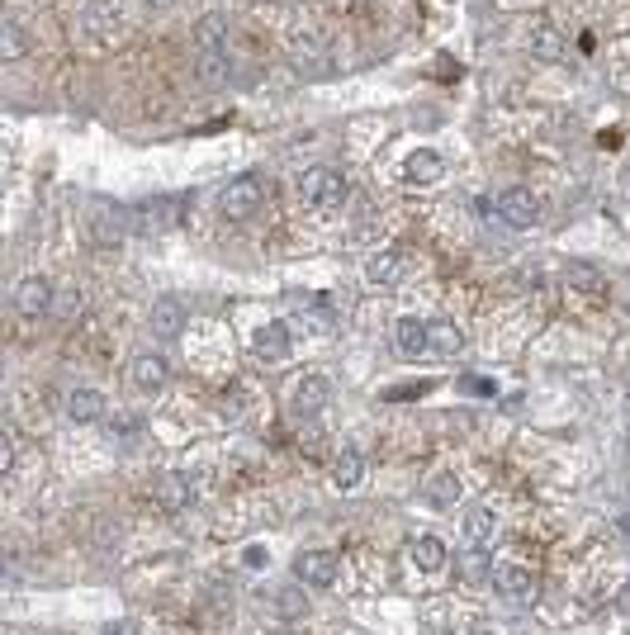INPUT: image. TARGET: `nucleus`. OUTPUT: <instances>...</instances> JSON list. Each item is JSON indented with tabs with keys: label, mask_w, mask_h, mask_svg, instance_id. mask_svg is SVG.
Masks as SVG:
<instances>
[{
	"label": "nucleus",
	"mask_w": 630,
	"mask_h": 635,
	"mask_svg": "<svg viewBox=\"0 0 630 635\" xmlns=\"http://www.w3.org/2000/svg\"><path fill=\"white\" fill-rule=\"evenodd\" d=\"M266 204V176L261 171H242L233 181L223 185V195H218V214L228 218V223H247Z\"/></svg>",
	"instance_id": "obj_1"
},
{
	"label": "nucleus",
	"mask_w": 630,
	"mask_h": 635,
	"mask_svg": "<svg viewBox=\"0 0 630 635\" xmlns=\"http://www.w3.org/2000/svg\"><path fill=\"white\" fill-rule=\"evenodd\" d=\"M299 195H304L308 209H342L346 200V176L337 171V166H313V171H304V181H299Z\"/></svg>",
	"instance_id": "obj_2"
},
{
	"label": "nucleus",
	"mask_w": 630,
	"mask_h": 635,
	"mask_svg": "<svg viewBox=\"0 0 630 635\" xmlns=\"http://www.w3.org/2000/svg\"><path fill=\"white\" fill-rule=\"evenodd\" d=\"M294 579L308 583V588H337V574H342V560L332 550H299L294 555Z\"/></svg>",
	"instance_id": "obj_3"
},
{
	"label": "nucleus",
	"mask_w": 630,
	"mask_h": 635,
	"mask_svg": "<svg viewBox=\"0 0 630 635\" xmlns=\"http://www.w3.org/2000/svg\"><path fill=\"white\" fill-rule=\"evenodd\" d=\"M15 309L24 313V318H48V313L57 309V290L48 275H24L15 285Z\"/></svg>",
	"instance_id": "obj_4"
},
{
	"label": "nucleus",
	"mask_w": 630,
	"mask_h": 635,
	"mask_svg": "<svg viewBox=\"0 0 630 635\" xmlns=\"http://www.w3.org/2000/svg\"><path fill=\"white\" fill-rule=\"evenodd\" d=\"M180 218V200L176 195H157V200H143L128 209V223H133V233H162Z\"/></svg>",
	"instance_id": "obj_5"
},
{
	"label": "nucleus",
	"mask_w": 630,
	"mask_h": 635,
	"mask_svg": "<svg viewBox=\"0 0 630 635\" xmlns=\"http://www.w3.org/2000/svg\"><path fill=\"white\" fill-rule=\"evenodd\" d=\"M86 233L95 247H119V237L133 233V223H128V209H114V204H95L86 218Z\"/></svg>",
	"instance_id": "obj_6"
},
{
	"label": "nucleus",
	"mask_w": 630,
	"mask_h": 635,
	"mask_svg": "<svg viewBox=\"0 0 630 635\" xmlns=\"http://www.w3.org/2000/svg\"><path fill=\"white\" fill-rule=\"evenodd\" d=\"M498 218H503L507 228H536L540 223V200L536 190H526V185H512L498 195Z\"/></svg>",
	"instance_id": "obj_7"
},
{
	"label": "nucleus",
	"mask_w": 630,
	"mask_h": 635,
	"mask_svg": "<svg viewBox=\"0 0 630 635\" xmlns=\"http://www.w3.org/2000/svg\"><path fill=\"white\" fill-rule=\"evenodd\" d=\"M327 399H332V380L327 375H299V380L289 384V413L294 418H308V413H318V408H327Z\"/></svg>",
	"instance_id": "obj_8"
},
{
	"label": "nucleus",
	"mask_w": 630,
	"mask_h": 635,
	"mask_svg": "<svg viewBox=\"0 0 630 635\" xmlns=\"http://www.w3.org/2000/svg\"><path fill=\"white\" fill-rule=\"evenodd\" d=\"M185 318H190V309H185V299H176V294L152 299V309H147V327H152L162 342H176L180 332H185Z\"/></svg>",
	"instance_id": "obj_9"
},
{
	"label": "nucleus",
	"mask_w": 630,
	"mask_h": 635,
	"mask_svg": "<svg viewBox=\"0 0 630 635\" xmlns=\"http://www.w3.org/2000/svg\"><path fill=\"white\" fill-rule=\"evenodd\" d=\"M166 380H171V365L157 351H143V356H133V365H128V384L138 394H162Z\"/></svg>",
	"instance_id": "obj_10"
},
{
	"label": "nucleus",
	"mask_w": 630,
	"mask_h": 635,
	"mask_svg": "<svg viewBox=\"0 0 630 635\" xmlns=\"http://www.w3.org/2000/svg\"><path fill=\"white\" fill-rule=\"evenodd\" d=\"M493 588L507 602H531L536 598V574L526 564H493Z\"/></svg>",
	"instance_id": "obj_11"
},
{
	"label": "nucleus",
	"mask_w": 630,
	"mask_h": 635,
	"mask_svg": "<svg viewBox=\"0 0 630 635\" xmlns=\"http://www.w3.org/2000/svg\"><path fill=\"white\" fill-rule=\"evenodd\" d=\"M460 474L455 470H432L427 479H422V503L427 508H436V512H446V508H455L460 503Z\"/></svg>",
	"instance_id": "obj_12"
},
{
	"label": "nucleus",
	"mask_w": 630,
	"mask_h": 635,
	"mask_svg": "<svg viewBox=\"0 0 630 635\" xmlns=\"http://www.w3.org/2000/svg\"><path fill=\"white\" fill-rule=\"evenodd\" d=\"M441 176H446V162H441V152H432V147H417V152L403 157V181L408 185H436Z\"/></svg>",
	"instance_id": "obj_13"
},
{
	"label": "nucleus",
	"mask_w": 630,
	"mask_h": 635,
	"mask_svg": "<svg viewBox=\"0 0 630 635\" xmlns=\"http://www.w3.org/2000/svg\"><path fill=\"white\" fill-rule=\"evenodd\" d=\"M62 413L72 422H100L105 418V394L100 389H67V399H62Z\"/></svg>",
	"instance_id": "obj_14"
},
{
	"label": "nucleus",
	"mask_w": 630,
	"mask_h": 635,
	"mask_svg": "<svg viewBox=\"0 0 630 635\" xmlns=\"http://www.w3.org/2000/svg\"><path fill=\"white\" fill-rule=\"evenodd\" d=\"M252 351H256V361H261V365H280L289 356V327L285 323H266L261 332H256Z\"/></svg>",
	"instance_id": "obj_15"
},
{
	"label": "nucleus",
	"mask_w": 630,
	"mask_h": 635,
	"mask_svg": "<svg viewBox=\"0 0 630 635\" xmlns=\"http://www.w3.org/2000/svg\"><path fill=\"white\" fill-rule=\"evenodd\" d=\"M195 43H199V53H228V15L209 10L195 24Z\"/></svg>",
	"instance_id": "obj_16"
},
{
	"label": "nucleus",
	"mask_w": 630,
	"mask_h": 635,
	"mask_svg": "<svg viewBox=\"0 0 630 635\" xmlns=\"http://www.w3.org/2000/svg\"><path fill=\"white\" fill-rule=\"evenodd\" d=\"M76 34H81V43H86V48H105L109 38L119 34V19L109 15V10H90V15L81 19V29H76Z\"/></svg>",
	"instance_id": "obj_17"
},
{
	"label": "nucleus",
	"mask_w": 630,
	"mask_h": 635,
	"mask_svg": "<svg viewBox=\"0 0 630 635\" xmlns=\"http://www.w3.org/2000/svg\"><path fill=\"white\" fill-rule=\"evenodd\" d=\"M408 555H413V564L422 569V574H441L446 569V545H441V536H417L413 545H408Z\"/></svg>",
	"instance_id": "obj_18"
},
{
	"label": "nucleus",
	"mask_w": 630,
	"mask_h": 635,
	"mask_svg": "<svg viewBox=\"0 0 630 635\" xmlns=\"http://www.w3.org/2000/svg\"><path fill=\"white\" fill-rule=\"evenodd\" d=\"M360 479H365V460H360V451H337V460H332V484L342 493H351V489H360Z\"/></svg>",
	"instance_id": "obj_19"
},
{
	"label": "nucleus",
	"mask_w": 630,
	"mask_h": 635,
	"mask_svg": "<svg viewBox=\"0 0 630 635\" xmlns=\"http://www.w3.org/2000/svg\"><path fill=\"white\" fill-rule=\"evenodd\" d=\"M526 43H531V53H536L540 62H559V57L569 53V43H564V34H559L555 24H536Z\"/></svg>",
	"instance_id": "obj_20"
},
{
	"label": "nucleus",
	"mask_w": 630,
	"mask_h": 635,
	"mask_svg": "<svg viewBox=\"0 0 630 635\" xmlns=\"http://www.w3.org/2000/svg\"><path fill=\"white\" fill-rule=\"evenodd\" d=\"M323 53H327V43H323V34H318V29H299V34L289 38V57H294V67H299V72H304V67H313Z\"/></svg>",
	"instance_id": "obj_21"
},
{
	"label": "nucleus",
	"mask_w": 630,
	"mask_h": 635,
	"mask_svg": "<svg viewBox=\"0 0 630 635\" xmlns=\"http://www.w3.org/2000/svg\"><path fill=\"white\" fill-rule=\"evenodd\" d=\"M564 280H569V290H583V294H607V275L597 271L593 261H569V266H564Z\"/></svg>",
	"instance_id": "obj_22"
},
{
	"label": "nucleus",
	"mask_w": 630,
	"mask_h": 635,
	"mask_svg": "<svg viewBox=\"0 0 630 635\" xmlns=\"http://www.w3.org/2000/svg\"><path fill=\"white\" fill-rule=\"evenodd\" d=\"M152 498H157L166 512H180V508H190V484H185L180 474H162V479L152 484Z\"/></svg>",
	"instance_id": "obj_23"
},
{
	"label": "nucleus",
	"mask_w": 630,
	"mask_h": 635,
	"mask_svg": "<svg viewBox=\"0 0 630 635\" xmlns=\"http://www.w3.org/2000/svg\"><path fill=\"white\" fill-rule=\"evenodd\" d=\"M460 346H465V332L455 323H427V351L432 356H460Z\"/></svg>",
	"instance_id": "obj_24"
},
{
	"label": "nucleus",
	"mask_w": 630,
	"mask_h": 635,
	"mask_svg": "<svg viewBox=\"0 0 630 635\" xmlns=\"http://www.w3.org/2000/svg\"><path fill=\"white\" fill-rule=\"evenodd\" d=\"M394 342H398V356H422L427 351V323L422 318H398Z\"/></svg>",
	"instance_id": "obj_25"
},
{
	"label": "nucleus",
	"mask_w": 630,
	"mask_h": 635,
	"mask_svg": "<svg viewBox=\"0 0 630 635\" xmlns=\"http://www.w3.org/2000/svg\"><path fill=\"white\" fill-rule=\"evenodd\" d=\"M398 275H403V252H379L365 261V280L370 285H398Z\"/></svg>",
	"instance_id": "obj_26"
},
{
	"label": "nucleus",
	"mask_w": 630,
	"mask_h": 635,
	"mask_svg": "<svg viewBox=\"0 0 630 635\" xmlns=\"http://www.w3.org/2000/svg\"><path fill=\"white\" fill-rule=\"evenodd\" d=\"M493 531H498V512L488 508V503H479V508L465 512V536L474 545H488L493 541Z\"/></svg>",
	"instance_id": "obj_27"
},
{
	"label": "nucleus",
	"mask_w": 630,
	"mask_h": 635,
	"mask_svg": "<svg viewBox=\"0 0 630 635\" xmlns=\"http://www.w3.org/2000/svg\"><path fill=\"white\" fill-rule=\"evenodd\" d=\"M24 53H29V34L19 29V19H5V24H0V57H5V62H19Z\"/></svg>",
	"instance_id": "obj_28"
},
{
	"label": "nucleus",
	"mask_w": 630,
	"mask_h": 635,
	"mask_svg": "<svg viewBox=\"0 0 630 635\" xmlns=\"http://www.w3.org/2000/svg\"><path fill=\"white\" fill-rule=\"evenodd\" d=\"M195 67H199V81H209V86H223V81L233 76V62H228V53H199Z\"/></svg>",
	"instance_id": "obj_29"
},
{
	"label": "nucleus",
	"mask_w": 630,
	"mask_h": 635,
	"mask_svg": "<svg viewBox=\"0 0 630 635\" xmlns=\"http://www.w3.org/2000/svg\"><path fill=\"white\" fill-rule=\"evenodd\" d=\"M275 607H280V617L285 621H299L308 612V602H304V583H285L280 593H275Z\"/></svg>",
	"instance_id": "obj_30"
},
{
	"label": "nucleus",
	"mask_w": 630,
	"mask_h": 635,
	"mask_svg": "<svg viewBox=\"0 0 630 635\" xmlns=\"http://www.w3.org/2000/svg\"><path fill=\"white\" fill-rule=\"evenodd\" d=\"M460 574H465V579H493V564H488V555H484V545H469V555L465 560H460Z\"/></svg>",
	"instance_id": "obj_31"
},
{
	"label": "nucleus",
	"mask_w": 630,
	"mask_h": 635,
	"mask_svg": "<svg viewBox=\"0 0 630 635\" xmlns=\"http://www.w3.org/2000/svg\"><path fill=\"white\" fill-rule=\"evenodd\" d=\"M15 470V436H0V474Z\"/></svg>",
	"instance_id": "obj_32"
},
{
	"label": "nucleus",
	"mask_w": 630,
	"mask_h": 635,
	"mask_svg": "<svg viewBox=\"0 0 630 635\" xmlns=\"http://www.w3.org/2000/svg\"><path fill=\"white\" fill-rule=\"evenodd\" d=\"M147 5H152V10H171L176 0H147Z\"/></svg>",
	"instance_id": "obj_33"
},
{
	"label": "nucleus",
	"mask_w": 630,
	"mask_h": 635,
	"mask_svg": "<svg viewBox=\"0 0 630 635\" xmlns=\"http://www.w3.org/2000/svg\"><path fill=\"white\" fill-rule=\"evenodd\" d=\"M100 635H124V626H105V631H100Z\"/></svg>",
	"instance_id": "obj_34"
},
{
	"label": "nucleus",
	"mask_w": 630,
	"mask_h": 635,
	"mask_svg": "<svg viewBox=\"0 0 630 635\" xmlns=\"http://www.w3.org/2000/svg\"><path fill=\"white\" fill-rule=\"evenodd\" d=\"M621 612H626V617H630V588H626V598H621Z\"/></svg>",
	"instance_id": "obj_35"
},
{
	"label": "nucleus",
	"mask_w": 630,
	"mask_h": 635,
	"mask_svg": "<svg viewBox=\"0 0 630 635\" xmlns=\"http://www.w3.org/2000/svg\"><path fill=\"white\" fill-rule=\"evenodd\" d=\"M626 185H630V166H626Z\"/></svg>",
	"instance_id": "obj_36"
},
{
	"label": "nucleus",
	"mask_w": 630,
	"mask_h": 635,
	"mask_svg": "<svg viewBox=\"0 0 630 635\" xmlns=\"http://www.w3.org/2000/svg\"><path fill=\"white\" fill-rule=\"evenodd\" d=\"M474 635H493V631H474Z\"/></svg>",
	"instance_id": "obj_37"
},
{
	"label": "nucleus",
	"mask_w": 630,
	"mask_h": 635,
	"mask_svg": "<svg viewBox=\"0 0 630 635\" xmlns=\"http://www.w3.org/2000/svg\"><path fill=\"white\" fill-rule=\"evenodd\" d=\"M626 403H630V389H626Z\"/></svg>",
	"instance_id": "obj_38"
}]
</instances>
